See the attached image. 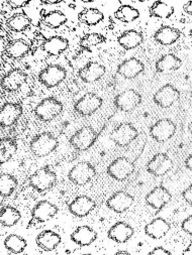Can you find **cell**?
Here are the masks:
<instances>
[{
	"mask_svg": "<svg viewBox=\"0 0 192 255\" xmlns=\"http://www.w3.org/2000/svg\"><path fill=\"white\" fill-rule=\"evenodd\" d=\"M57 137L51 132H42L32 137L29 142V149L36 157H45L51 154L58 147Z\"/></svg>",
	"mask_w": 192,
	"mask_h": 255,
	"instance_id": "1",
	"label": "cell"
},
{
	"mask_svg": "<svg viewBox=\"0 0 192 255\" xmlns=\"http://www.w3.org/2000/svg\"><path fill=\"white\" fill-rule=\"evenodd\" d=\"M57 183V175L53 169L45 165L36 171L29 177V186L38 193H44L52 189Z\"/></svg>",
	"mask_w": 192,
	"mask_h": 255,
	"instance_id": "2",
	"label": "cell"
},
{
	"mask_svg": "<svg viewBox=\"0 0 192 255\" xmlns=\"http://www.w3.org/2000/svg\"><path fill=\"white\" fill-rule=\"evenodd\" d=\"M64 110L63 103L55 97L43 99L34 108L35 117L43 122H51L62 114Z\"/></svg>",
	"mask_w": 192,
	"mask_h": 255,
	"instance_id": "3",
	"label": "cell"
},
{
	"mask_svg": "<svg viewBox=\"0 0 192 255\" xmlns=\"http://www.w3.org/2000/svg\"><path fill=\"white\" fill-rule=\"evenodd\" d=\"M136 165L135 162L126 156H120L112 160L107 168V175L118 182H124L128 180L135 172Z\"/></svg>",
	"mask_w": 192,
	"mask_h": 255,
	"instance_id": "4",
	"label": "cell"
},
{
	"mask_svg": "<svg viewBox=\"0 0 192 255\" xmlns=\"http://www.w3.org/2000/svg\"><path fill=\"white\" fill-rule=\"evenodd\" d=\"M98 136L99 133L92 126H83L69 138V143L76 150L85 151L93 146Z\"/></svg>",
	"mask_w": 192,
	"mask_h": 255,
	"instance_id": "5",
	"label": "cell"
},
{
	"mask_svg": "<svg viewBox=\"0 0 192 255\" xmlns=\"http://www.w3.org/2000/svg\"><path fill=\"white\" fill-rule=\"evenodd\" d=\"M96 176V169L89 161H80L68 172L69 181L75 186L83 187Z\"/></svg>",
	"mask_w": 192,
	"mask_h": 255,
	"instance_id": "6",
	"label": "cell"
},
{
	"mask_svg": "<svg viewBox=\"0 0 192 255\" xmlns=\"http://www.w3.org/2000/svg\"><path fill=\"white\" fill-rule=\"evenodd\" d=\"M67 77L66 69L57 64H51L44 68L37 75L38 82L48 89L55 88L65 81Z\"/></svg>",
	"mask_w": 192,
	"mask_h": 255,
	"instance_id": "7",
	"label": "cell"
},
{
	"mask_svg": "<svg viewBox=\"0 0 192 255\" xmlns=\"http://www.w3.org/2000/svg\"><path fill=\"white\" fill-rule=\"evenodd\" d=\"M139 136V131L132 123L123 122L110 132L109 139L120 147L130 145Z\"/></svg>",
	"mask_w": 192,
	"mask_h": 255,
	"instance_id": "8",
	"label": "cell"
},
{
	"mask_svg": "<svg viewBox=\"0 0 192 255\" xmlns=\"http://www.w3.org/2000/svg\"><path fill=\"white\" fill-rule=\"evenodd\" d=\"M177 130L176 123L169 118L159 119L150 127V136L157 142H166L171 139Z\"/></svg>",
	"mask_w": 192,
	"mask_h": 255,
	"instance_id": "9",
	"label": "cell"
},
{
	"mask_svg": "<svg viewBox=\"0 0 192 255\" xmlns=\"http://www.w3.org/2000/svg\"><path fill=\"white\" fill-rule=\"evenodd\" d=\"M103 105V99L92 92L84 94L74 104V110L80 116H91L97 112Z\"/></svg>",
	"mask_w": 192,
	"mask_h": 255,
	"instance_id": "10",
	"label": "cell"
},
{
	"mask_svg": "<svg viewBox=\"0 0 192 255\" xmlns=\"http://www.w3.org/2000/svg\"><path fill=\"white\" fill-rule=\"evenodd\" d=\"M143 102L142 95L135 89H127L113 99V104L122 112H132L136 110Z\"/></svg>",
	"mask_w": 192,
	"mask_h": 255,
	"instance_id": "11",
	"label": "cell"
},
{
	"mask_svg": "<svg viewBox=\"0 0 192 255\" xmlns=\"http://www.w3.org/2000/svg\"><path fill=\"white\" fill-rule=\"evenodd\" d=\"M173 167V161L167 153L158 152L147 163V172L154 177H163Z\"/></svg>",
	"mask_w": 192,
	"mask_h": 255,
	"instance_id": "12",
	"label": "cell"
},
{
	"mask_svg": "<svg viewBox=\"0 0 192 255\" xmlns=\"http://www.w3.org/2000/svg\"><path fill=\"white\" fill-rule=\"evenodd\" d=\"M58 212L59 208L50 201L43 200L37 202L31 209V221H29V224L33 221L36 223H46L52 220Z\"/></svg>",
	"mask_w": 192,
	"mask_h": 255,
	"instance_id": "13",
	"label": "cell"
},
{
	"mask_svg": "<svg viewBox=\"0 0 192 255\" xmlns=\"http://www.w3.org/2000/svg\"><path fill=\"white\" fill-rule=\"evenodd\" d=\"M134 197L126 191H118L113 193L105 202L106 207L114 213L122 214L127 212L134 204Z\"/></svg>",
	"mask_w": 192,
	"mask_h": 255,
	"instance_id": "14",
	"label": "cell"
},
{
	"mask_svg": "<svg viewBox=\"0 0 192 255\" xmlns=\"http://www.w3.org/2000/svg\"><path fill=\"white\" fill-rule=\"evenodd\" d=\"M171 200V193L163 186H157L152 189L145 197L146 204L157 212L161 211Z\"/></svg>",
	"mask_w": 192,
	"mask_h": 255,
	"instance_id": "15",
	"label": "cell"
},
{
	"mask_svg": "<svg viewBox=\"0 0 192 255\" xmlns=\"http://www.w3.org/2000/svg\"><path fill=\"white\" fill-rule=\"evenodd\" d=\"M96 208L95 201L85 195L76 197L68 205V210L70 213L77 218H84L88 216L91 212Z\"/></svg>",
	"mask_w": 192,
	"mask_h": 255,
	"instance_id": "16",
	"label": "cell"
},
{
	"mask_svg": "<svg viewBox=\"0 0 192 255\" xmlns=\"http://www.w3.org/2000/svg\"><path fill=\"white\" fill-rule=\"evenodd\" d=\"M180 98L179 90L172 84H166L153 96V101L161 108H169Z\"/></svg>",
	"mask_w": 192,
	"mask_h": 255,
	"instance_id": "17",
	"label": "cell"
},
{
	"mask_svg": "<svg viewBox=\"0 0 192 255\" xmlns=\"http://www.w3.org/2000/svg\"><path fill=\"white\" fill-rule=\"evenodd\" d=\"M134 234V227L125 221H119L114 223L107 231L108 239L119 244L127 243L132 239Z\"/></svg>",
	"mask_w": 192,
	"mask_h": 255,
	"instance_id": "18",
	"label": "cell"
},
{
	"mask_svg": "<svg viewBox=\"0 0 192 255\" xmlns=\"http://www.w3.org/2000/svg\"><path fill=\"white\" fill-rule=\"evenodd\" d=\"M27 75L24 71L18 68H14L8 71L1 80V87L4 91L12 93L17 91L26 82Z\"/></svg>",
	"mask_w": 192,
	"mask_h": 255,
	"instance_id": "19",
	"label": "cell"
},
{
	"mask_svg": "<svg viewBox=\"0 0 192 255\" xmlns=\"http://www.w3.org/2000/svg\"><path fill=\"white\" fill-rule=\"evenodd\" d=\"M22 112H23V109L19 103H15V102L4 103L1 107V111H0V124H1L3 128L11 127L21 117Z\"/></svg>",
	"mask_w": 192,
	"mask_h": 255,
	"instance_id": "20",
	"label": "cell"
},
{
	"mask_svg": "<svg viewBox=\"0 0 192 255\" xmlns=\"http://www.w3.org/2000/svg\"><path fill=\"white\" fill-rule=\"evenodd\" d=\"M105 67L98 62H88L78 70V77L84 83L90 84L99 81L105 75Z\"/></svg>",
	"mask_w": 192,
	"mask_h": 255,
	"instance_id": "21",
	"label": "cell"
},
{
	"mask_svg": "<svg viewBox=\"0 0 192 255\" xmlns=\"http://www.w3.org/2000/svg\"><path fill=\"white\" fill-rule=\"evenodd\" d=\"M42 50L51 57H58L69 49V40L61 35H53L44 40Z\"/></svg>",
	"mask_w": 192,
	"mask_h": 255,
	"instance_id": "22",
	"label": "cell"
},
{
	"mask_svg": "<svg viewBox=\"0 0 192 255\" xmlns=\"http://www.w3.org/2000/svg\"><path fill=\"white\" fill-rule=\"evenodd\" d=\"M70 239L80 247H87L97 239V232L90 226L82 225L77 227L70 235Z\"/></svg>",
	"mask_w": 192,
	"mask_h": 255,
	"instance_id": "23",
	"label": "cell"
},
{
	"mask_svg": "<svg viewBox=\"0 0 192 255\" xmlns=\"http://www.w3.org/2000/svg\"><path fill=\"white\" fill-rule=\"evenodd\" d=\"M145 71L144 63L137 58H130L123 61L117 69V73L125 79L132 80Z\"/></svg>",
	"mask_w": 192,
	"mask_h": 255,
	"instance_id": "24",
	"label": "cell"
},
{
	"mask_svg": "<svg viewBox=\"0 0 192 255\" xmlns=\"http://www.w3.org/2000/svg\"><path fill=\"white\" fill-rule=\"evenodd\" d=\"M170 229L171 226L168 221H166L164 218L158 217L153 219L145 226L144 232L148 237L154 240H159L164 238L169 233Z\"/></svg>",
	"mask_w": 192,
	"mask_h": 255,
	"instance_id": "25",
	"label": "cell"
},
{
	"mask_svg": "<svg viewBox=\"0 0 192 255\" xmlns=\"http://www.w3.org/2000/svg\"><path fill=\"white\" fill-rule=\"evenodd\" d=\"M180 36L181 31L178 28L170 25L160 26L153 35L154 40L161 46H171L175 44Z\"/></svg>",
	"mask_w": 192,
	"mask_h": 255,
	"instance_id": "26",
	"label": "cell"
},
{
	"mask_svg": "<svg viewBox=\"0 0 192 255\" xmlns=\"http://www.w3.org/2000/svg\"><path fill=\"white\" fill-rule=\"evenodd\" d=\"M62 242V237L57 232L47 229L38 233L35 237V243L42 250L50 252L55 250Z\"/></svg>",
	"mask_w": 192,
	"mask_h": 255,
	"instance_id": "27",
	"label": "cell"
},
{
	"mask_svg": "<svg viewBox=\"0 0 192 255\" xmlns=\"http://www.w3.org/2000/svg\"><path fill=\"white\" fill-rule=\"evenodd\" d=\"M143 42H144V34L137 29L125 30L118 37V44L127 51L137 49L143 44Z\"/></svg>",
	"mask_w": 192,
	"mask_h": 255,
	"instance_id": "28",
	"label": "cell"
},
{
	"mask_svg": "<svg viewBox=\"0 0 192 255\" xmlns=\"http://www.w3.org/2000/svg\"><path fill=\"white\" fill-rule=\"evenodd\" d=\"M30 52V46L24 39L11 40L6 46L4 54L11 60H19L26 57Z\"/></svg>",
	"mask_w": 192,
	"mask_h": 255,
	"instance_id": "29",
	"label": "cell"
},
{
	"mask_svg": "<svg viewBox=\"0 0 192 255\" xmlns=\"http://www.w3.org/2000/svg\"><path fill=\"white\" fill-rule=\"evenodd\" d=\"M182 61L174 54H165L160 57L156 64V72L157 73H167L172 71H177L181 68Z\"/></svg>",
	"mask_w": 192,
	"mask_h": 255,
	"instance_id": "30",
	"label": "cell"
},
{
	"mask_svg": "<svg viewBox=\"0 0 192 255\" xmlns=\"http://www.w3.org/2000/svg\"><path fill=\"white\" fill-rule=\"evenodd\" d=\"M78 20L82 24L87 26H95L99 24L104 19L103 12L96 7H86L83 8L78 13Z\"/></svg>",
	"mask_w": 192,
	"mask_h": 255,
	"instance_id": "31",
	"label": "cell"
},
{
	"mask_svg": "<svg viewBox=\"0 0 192 255\" xmlns=\"http://www.w3.org/2000/svg\"><path fill=\"white\" fill-rule=\"evenodd\" d=\"M21 219V213L19 210L12 206H3L0 211V222L6 228L15 226Z\"/></svg>",
	"mask_w": 192,
	"mask_h": 255,
	"instance_id": "32",
	"label": "cell"
},
{
	"mask_svg": "<svg viewBox=\"0 0 192 255\" xmlns=\"http://www.w3.org/2000/svg\"><path fill=\"white\" fill-rule=\"evenodd\" d=\"M30 25L31 19L24 12L15 13L6 20V26L14 32L25 31Z\"/></svg>",
	"mask_w": 192,
	"mask_h": 255,
	"instance_id": "33",
	"label": "cell"
},
{
	"mask_svg": "<svg viewBox=\"0 0 192 255\" xmlns=\"http://www.w3.org/2000/svg\"><path fill=\"white\" fill-rule=\"evenodd\" d=\"M174 12H175L174 6L164 1H160V0L154 1L149 9V13L151 17L161 18V19L170 18L174 14Z\"/></svg>",
	"mask_w": 192,
	"mask_h": 255,
	"instance_id": "34",
	"label": "cell"
},
{
	"mask_svg": "<svg viewBox=\"0 0 192 255\" xmlns=\"http://www.w3.org/2000/svg\"><path fill=\"white\" fill-rule=\"evenodd\" d=\"M17 151V143L11 137H3L0 140V163L9 161Z\"/></svg>",
	"mask_w": 192,
	"mask_h": 255,
	"instance_id": "35",
	"label": "cell"
},
{
	"mask_svg": "<svg viewBox=\"0 0 192 255\" xmlns=\"http://www.w3.org/2000/svg\"><path fill=\"white\" fill-rule=\"evenodd\" d=\"M68 21L67 15L58 9L48 11L43 15V23L52 29H57Z\"/></svg>",
	"mask_w": 192,
	"mask_h": 255,
	"instance_id": "36",
	"label": "cell"
},
{
	"mask_svg": "<svg viewBox=\"0 0 192 255\" xmlns=\"http://www.w3.org/2000/svg\"><path fill=\"white\" fill-rule=\"evenodd\" d=\"M3 244L5 249L12 254L22 253L27 247V241L25 238L18 234H10L6 236Z\"/></svg>",
	"mask_w": 192,
	"mask_h": 255,
	"instance_id": "37",
	"label": "cell"
},
{
	"mask_svg": "<svg viewBox=\"0 0 192 255\" xmlns=\"http://www.w3.org/2000/svg\"><path fill=\"white\" fill-rule=\"evenodd\" d=\"M114 17L121 22L130 23L137 20L140 17V11L138 8L129 5L123 4L114 12Z\"/></svg>",
	"mask_w": 192,
	"mask_h": 255,
	"instance_id": "38",
	"label": "cell"
},
{
	"mask_svg": "<svg viewBox=\"0 0 192 255\" xmlns=\"http://www.w3.org/2000/svg\"><path fill=\"white\" fill-rule=\"evenodd\" d=\"M106 42V36L99 32H89L84 34L79 40V47L82 50L90 51L91 48L97 47Z\"/></svg>",
	"mask_w": 192,
	"mask_h": 255,
	"instance_id": "39",
	"label": "cell"
},
{
	"mask_svg": "<svg viewBox=\"0 0 192 255\" xmlns=\"http://www.w3.org/2000/svg\"><path fill=\"white\" fill-rule=\"evenodd\" d=\"M18 182L13 175L1 174L0 176V194L1 197H9L16 190Z\"/></svg>",
	"mask_w": 192,
	"mask_h": 255,
	"instance_id": "40",
	"label": "cell"
},
{
	"mask_svg": "<svg viewBox=\"0 0 192 255\" xmlns=\"http://www.w3.org/2000/svg\"><path fill=\"white\" fill-rule=\"evenodd\" d=\"M181 229L189 236H192V214L186 217L181 223Z\"/></svg>",
	"mask_w": 192,
	"mask_h": 255,
	"instance_id": "41",
	"label": "cell"
},
{
	"mask_svg": "<svg viewBox=\"0 0 192 255\" xmlns=\"http://www.w3.org/2000/svg\"><path fill=\"white\" fill-rule=\"evenodd\" d=\"M30 3L29 0H8L6 1V4L10 6L11 9H17V8H22Z\"/></svg>",
	"mask_w": 192,
	"mask_h": 255,
	"instance_id": "42",
	"label": "cell"
},
{
	"mask_svg": "<svg viewBox=\"0 0 192 255\" xmlns=\"http://www.w3.org/2000/svg\"><path fill=\"white\" fill-rule=\"evenodd\" d=\"M181 196L183 200L190 206H192V184L189 185L182 193Z\"/></svg>",
	"mask_w": 192,
	"mask_h": 255,
	"instance_id": "43",
	"label": "cell"
},
{
	"mask_svg": "<svg viewBox=\"0 0 192 255\" xmlns=\"http://www.w3.org/2000/svg\"><path fill=\"white\" fill-rule=\"evenodd\" d=\"M172 252L163 246H157L149 252V255H171Z\"/></svg>",
	"mask_w": 192,
	"mask_h": 255,
	"instance_id": "44",
	"label": "cell"
},
{
	"mask_svg": "<svg viewBox=\"0 0 192 255\" xmlns=\"http://www.w3.org/2000/svg\"><path fill=\"white\" fill-rule=\"evenodd\" d=\"M183 11L185 13H187L188 15L192 16V0H190V1L186 2L184 5H183Z\"/></svg>",
	"mask_w": 192,
	"mask_h": 255,
	"instance_id": "45",
	"label": "cell"
},
{
	"mask_svg": "<svg viewBox=\"0 0 192 255\" xmlns=\"http://www.w3.org/2000/svg\"><path fill=\"white\" fill-rule=\"evenodd\" d=\"M184 164H185V167L188 169V171H190L192 173V153H190L187 156V158L185 159Z\"/></svg>",
	"mask_w": 192,
	"mask_h": 255,
	"instance_id": "46",
	"label": "cell"
},
{
	"mask_svg": "<svg viewBox=\"0 0 192 255\" xmlns=\"http://www.w3.org/2000/svg\"><path fill=\"white\" fill-rule=\"evenodd\" d=\"M182 254H190V255H192V242H190L189 245L186 247V249H184L182 251Z\"/></svg>",
	"mask_w": 192,
	"mask_h": 255,
	"instance_id": "47",
	"label": "cell"
},
{
	"mask_svg": "<svg viewBox=\"0 0 192 255\" xmlns=\"http://www.w3.org/2000/svg\"><path fill=\"white\" fill-rule=\"evenodd\" d=\"M63 2L62 0H57V1H41L42 4H46V5H53V4H59Z\"/></svg>",
	"mask_w": 192,
	"mask_h": 255,
	"instance_id": "48",
	"label": "cell"
},
{
	"mask_svg": "<svg viewBox=\"0 0 192 255\" xmlns=\"http://www.w3.org/2000/svg\"><path fill=\"white\" fill-rule=\"evenodd\" d=\"M115 254L119 255V254H126V255H130V252L129 251H125V250H119L115 252Z\"/></svg>",
	"mask_w": 192,
	"mask_h": 255,
	"instance_id": "49",
	"label": "cell"
},
{
	"mask_svg": "<svg viewBox=\"0 0 192 255\" xmlns=\"http://www.w3.org/2000/svg\"><path fill=\"white\" fill-rule=\"evenodd\" d=\"M188 131H189V133L192 135V121L189 123V125H188Z\"/></svg>",
	"mask_w": 192,
	"mask_h": 255,
	"instance_id": "50",
	"label": "cell"
},
{
	"mask_svg": "<svg viewBox=\"0 0 192 255\" xmlns=\"http://www.w3.org/2000/svg\"><path fill=\"white\" fill-rule=\"evenodd\" d=\"M189 35H190V37L192 38V27H191V29L189 30Z\"/></svg>",
	"mask_w": 192,
	"mask_h": 255,
	"instance_id": "51",
	"label": "cell"
},
{
	"mask_svg": "<svg viewBox=\"0 0 192 255\" xmlns=\"http://www.w3.org/2000/svg\"><path fill=\"white\" fill-rule=\"evenodd\" d=\"M191 98H192V91H191Z\"/></svg>",
	"mask_w": 192,
	"mask_h": 255,
	"instance_id": "52",
	"label": "cell"
},
{
	"mask_svg": "<svg viewBox=\"0 0 192 255\" xmlns=\"http://www.w3.org/2000/svg\"><path fill=\"white\" fill-rule=\"evenodd\" d=\"M191 63H192V62H191Z\"/></svg>",
	"mask_w": 192,
	"mask_h": 255,
	"instance_id": "53",
	"label": "cell"
}]
</instances>
